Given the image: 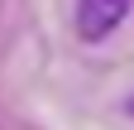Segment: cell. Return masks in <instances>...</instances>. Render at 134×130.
Returning a JSON list of instances; mask_svg holds the SVG:
<instances>
[{
	"mask_svg": "<svg viewBox=\"0 0 134 130\" xmlns=\"http://www.w3.org/2000/svg\"><path fill=\"white\" fill-rule=\"evenodd\" d=\"M129 14V0H77V34L86 43H100Z\"/></svg>",
	"mask_w": 134,
	"mask_h": 130,
	"instance_id": "6da1fadb",
	"label": "cell"
}]
</instances>
